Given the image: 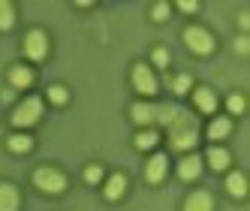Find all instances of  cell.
<instances>
[{
    "label": "cell",
    "instance_id": "obj_1",
    "mask_svg": "<svg viewBox=\"0 0 250 211\" xmlns=\"http://www.w3.org/2000/svg\"><path fill=\"white\" fill-rule=\"evenodd\" d=\"M196 142H199V121L190 112L178 109L175 118L169 121V145L175 151H190Z\"/></svg>",
    "mask_w": 250,
    "mask_h": 211
},
{
    "label": "cell",
    "instance_id": "obj_2",
    "mask_svg": "<svg viewBox=\"0 0 250 211\" xmlns=\"http://www.w3.org/2000/svg\"><path fill=\"white\" fill-rule=\"evenodd\" d=\"M175 106H154V103H136L133 109H130V118L136 121L139 127H154V124H166L169 127V121L175 118Z\"/></svg>",
    "mask_w": 250,
    "mask_h": 211
},
{
    "label": "cell",
    "instance_id": "obj_3",
    "mask_svg": "<svg viewBox=\"0 0 250 211\" xmlns=\"http://www.w3.org/2000/svg\"><path fill=\"white\" fill-rule=\"evenodd\" d=\"M33 184H37L42 193H63L66 190L63 172L55 169V166H40L37 172H33Z\"/></svg>",
    "mask_w": 250,
    "mask_h": 211
},
{
    "label": "cell",
    "instance_id": "obj_4",
    "mask_svg": "<svg viewBox=\"0 0 250 211\" xmlns=\"http://www.w3.org/2000/svg\"><path fill=\"white\" fill-rule=\"evenodd\" d=\"M42 118V100L40 97H27L19 109L12 112V124L15 127H33Z\"/></svg>",
    "mask_w": 250,
    "mask_h": 211
},
{
    "label": "cell",
    "instance_id": "obj_5",
    "mask_svg": "<svg viewBox=\"0 0 250 211\" xmlns=\"http://www.w3.org/2000/svg\"><path fill=\"white\" fill-rule=\"evenodd\" d=\"M184 45L193 51V55H211L214 51V37L202 27H187L184 30Z\"/></svg>",
    "mask_w": 250,
    "mask_h": 211
},
{
    "label": "cell",
    "instance_id": "obj_6",
    "mask_svg": "<svg viewBox=\"0 0 250 211\" xmlns=\"http://www.w3.org/2000/svg\"><path fill=\"white\" fill-rule=\"evenodd\" d=\"M48 55V37L42 30H30L24 37V58L27 61H42Z\"/></svg>",
    "mask_w": 250,
    "mask_h": 211
},
{
    "label": "cell",
    "instance_id": "obj_7",
    "mask_svg": "<svg viewBox=\"0 0 250 211\" xmlns=\"http://www.w3.org/2000/svg\"><path fill=\"white\" fill-rule=\"evenodd\" d=\"M133 84H136V91L145 94V97L157 94V76H154V69L148 63H136L133 66Z\"/></svg>",
    "mask_w": 250,
    "mask_h": 211
},
{
    "label": "cell",
    "instance_id": "obj_8",
    "mask_svg": "<svg viewBox=\"0 0 250 211\" xmlns=\"http://www.w3.org/2000/svg\"><path fill=\"white\" fill-rule=\"evenodd\" d=\"M166 172H169V157L166 154H154L148 160V166H145V181L148 184H160L166 178Z\"/></svg>",
    "mask_w": 250,
    "mask_h": 211
},
{
    "label": "cell",
    "instance_id": "obj_9",
    "mask_svg": "<svg viewBox=\"0 0 250 211\" xmlns=\"http://www.w3.org/2000/svg\"><path fill=\"white\" fill-rule=\"evenodd\" d=\"M202 175V157L199 154H187L181 163H178V178H184V181H193V178H199Z\"/></svg>",
    "mask_w": 250,
    "mask_h": 211
},
{
    "label": "cell",
    "instance_id": "obj_10",
    "mask_svg": "<svg viewBox=\"0 0 250 211\" xmlns=\"http://www.w3.org/2000/svg\"><path fill=\"white\" fill-rule=\"evenodd\" d=\"M193 103H196V109L205 112V115H211L214 109H217V97H214L211 87H196V91H193Z\"/></svg>",
    "mask_w": 250,
    "mask_h": 211
},
{
    "label": "cell",
    "instance_id": "obj_11",
    "mask_svg": "<svg viewBox=\"0 0 250 211\" xmlns=\"http://www.w3.org/2000/svg\"><path fill=\"white\" fill-rule=\"evenodd\" d=\"M184 211H214V199H211V193H205V190L190 193L187 202H184Z\"/></svg>",
    "mask_w": 250,
    "mask_h": 211
},
{
    "label": "cell",
    "instance_id": "obj_12",
    "mask_svg": "<svg viewBox=\"0 0 250 211\" xmlns=\"http://www.w3.org/2000/svg\"><path fill=\"white\" fill-rule=\"evenodd\" d=\"M21 199H19V190L15 184H0V211H19Z\"/></svg>",
    "mask_w": 250,
    "mask_h": 211
},
{
    "label": "cell",
    "instance_id": "obj_13",
    "mask_svg": "<svg viewBox=\"0 0 250 211\" xmlns=\"http://www.w3.org/2000/svg\"><path fill=\"white\" fill-rule=\"evenodd\" d=\"M9 84L12 87H30L33 84V69L30 66H21V63L9 66Z\"/></svg>",
    "mask_w": 250,
    "mask_h": 211
},
{
    "label": "cell",
    "instance_id": "obj_14",
    "mask_svg": "<svg viewBox=\"0 0 250 211\" xmlns=\"http://www.w3.org/2000/svg\"><path fill=\"white\" fill-rule=\"evenodd\" d=\"M124 190H127V175L118 172V175H112V178L105 181V190L103 193H105V199H121Z\"/></svg>",
    "mask_w": 250,
    "mask_h": 211
},
{
    "label": "cell",
    "instance_id": "obj_15",
    "mask_svg": "<svg viewBox=\"0 0 250 211\" xmlns=\"http://www.w3.org/2000/svg\"><path fill=\"white\" fill-rule=\"evenodd\" d=\"M232 133V121L229 118H214L211 127H208V139L211 142H220V139H226Z\"/></svg>",
    "mask_w": 250,
    "mask_h": 211
},
{
    "label": "cell",
    "instance_id": "obj_16",
    "mask_svg": "<svg viewBox=\"0 0 250 211\" xmlns=\"http://www.w3.org/2000/svg\"><path fill=\"white\" fill-rule=\"evenodd\" d=\"M226 190H229V196L241 199L244 193H247V178H244L241 172H232V175H226Z\"/></svg>",
    "mask_w": 250,
    "mask_h": 211
},
{
    "label": "cell",
    "instance_id": "obj_17",
    "mask_svg": "<svg viewBox=\"0 0 250 211\" xmlns=\"http://www.w3.org/2000/svg\"><path fill=\"white\" fill-rule=\"evenodd\" d=\"M6 145H9V151H15V154H27V151L33 148V139H30L27 133H12V136L6 139Z\"/></svg>",
    "mask_w": 250,
    "mask_h": 211
},
{
    "label": "cell",
    "instance_id": "obj_18",
    "mask_svg": "<svg viewBox=\"0 0 250 211\" xmlns=\"http://www.w3.org/2000/svg\"><path fill=\"white\" fill-rule=\"evenodd\" d=\"M157 142H160V136H157L154 127H145V130L136 133V148H139V151H151Z\"/></svg>",
    "mask_w": 250,
    "mask_h": 211
},
{
    "label": "cell",
    "instance_id": "obj_19",
    "mask_svg": "<svg viewBox=\"0 0 250 211\" xmlns=\"http://www.w3.org/2000/svg\"><path fill=\"white\" fill-rule=\"evenodd\" d=\"M229 163H232V157H229V151H226V148H211V151H208V166H211V169L223 172Z\"/></svg>",
    "mask_w": 250,
    "mask_h": 211
},
{
    "label": "cell",
    "instance_id": "obj_20",
    "mask_svg": "<svg viewBox=\"0 0 250 211\" xmlns=\"http://www.w3.org/2000/svg\"><path fill=\"white\" fill-rule=\"evenodd\" d=\"M15 24V6L9 0H0V30H12Z\"/></svg>",
    "mask_w": 250,
    "mask_h": 211
},
{
    "label": "cell",
    "instance_id": "obj_21",
    "mask_svg": "<svg viewBox=\"0 0 250 211\" xmlns=\"http://www.w3.org/2000/svg\"><path fill=\"white\" fill-rule=\"evenodd\" d=\"M48 100L55 103V106H63V103L69 100V94H66V87H63V84H51V87H48Z\"/></svg>",
    "mask_w": 250,
    "mask_h": 211
},
{
    "label": "cell",
    "instance_id": "obj_22",
    "mask_svg": "<svg viewBox=\"0 0 250 211\" xmlns=\"http://www.w3.org/2000/svg\"><path fill=\"white\" fill-rule=\"evenodd\" d=\"M190 87H193L190 76H175V79H172V91H175V94H187Z\"/></svg>",
    "mask_w": 250,
    "mask_h": 211
},
{
    "label": "cell",
    "instance_id": "obj_23",
    "mask_svg": "<svg viewBox=\"0 0 250 211\" xmlns=\"http://www.w3.org/2000/svg\"><path fill=\"white\" fill-rule=\"evenodd\" d=\"M151 19L154 21H166L169 19V3H154L151 6Z\"/></svg>",
    "mask_w": 250,
    "mask_h": 211
},
{
    "label": "cell",
    "instance_id": "obj_24",
    "mask_svg": "<svg viewBox=\"0 0 250 211\" xmlns=\"http://www.w3.org/2000/svg\"><path fill=\"white\" fill-rule=\"evenodd\" d=\"M226 106H229L232 115H241V112H244V97H241V94H232V97L226 100Z\"/></svg>",
    "mask_w": 250,
    "mask_h": 211
},
{
    "label": "cell",
    "instance_id": "obj_25",
    "mask_svg": "<svg viewBox=\"0 0 250 211\" xmlns=\"http://www.w3.org/2000/svg\"><path fill=\"white\" fill-rule=\"evenodd\" d=\"M100 178H103V166H97V163H91V166H87V169H84V181H87V184H97Z\"/></svg>",
    "mask_w": 250,
    "mask_h": 211
},
{
    "label": "cell",
    "instance_id": "obj_26",
    "mask_svg": "<svg viewBox=\"0 0 250 211\" xmlns=\"http://www.w3.org/2000/svg\"><path fill=\"white\" fill-rule=\"evenodd\" d=\"M151 58H154V63H157L160 69H163V66L169 63V51H166V48H154V55H151Z\"/></svg>",
    "mask_w": 250,
    "mask_h": 211
},
{
    "label": "cell",
    "instance_id": "obj_27",
    "mask_svg": "<svg viewBox=\"0 0 250 211\" xmlns=\"http://www.w3.org/2000/svg\"><path fill=\"white\" fill-rule=\"evenodd\" d=\"M178 9H181V12H196V9H199V3H193V0H181Z\"/></svg>",
    "mask_w": 250,
    "mask_h": 211
},
{
    "label": "cell",
    "instance_id": "obj_28",
    "mask_svg": "<svg viewBox=\"0 0 250 211\" xmlns=\"http://www.w3.org/2000/svg\"><path fill=\"white\" fill-rule=\"evenodd\" d=\"M247 48H250V40H247V37H238V40H235V51L247 55Z\"/></svg>",
    "mask_w": 250,
    "mask_h": 211
},
{
    "label": "cell",
    "instance_id": "obj_29",
    "mask_svg": "<svg viewBox=\"0 0 250 211\" xmlns=\"http://www.w3.org/2000/svg\"><path fill=\"white\" fill-rule=\"evenodd\" d=\"M238 24H241V30H247V27H250V15H247V12H241V15H238Z\"/></svg>",
    "mask_w": 250,
    "mask_h": 211
}]
</instances>
